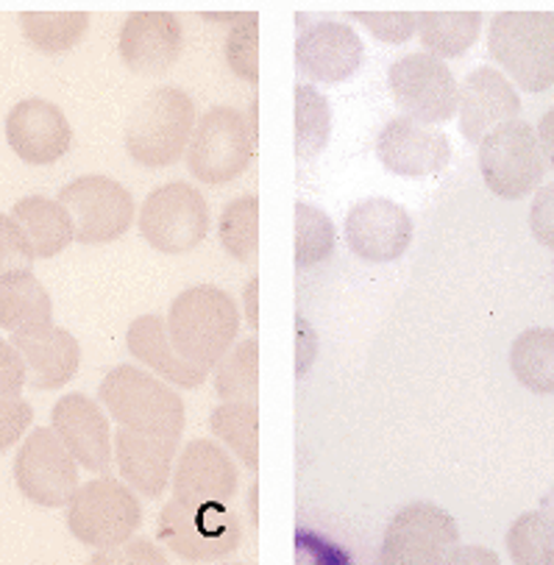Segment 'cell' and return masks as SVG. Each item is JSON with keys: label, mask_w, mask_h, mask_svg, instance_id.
Returning <instances> with one entry per match:
<instances>
[{"label": "cell", "mask_w": 554, "mask_h": 565, "mask_svg": "<svg viewBox=\"0 0 554 565\" xmlns=\"http://www.w3.org/2000/svg\"><path fill=\"white\" fill-rule=\"evenodd\" d=\"M239 332V312L234 298L215 285H199L179 292L170 303L168 334L173 349L193 365L221 362Z\"/></svg>", "instance_id": "cell-1"}, {"label": "cell", "mask_w": 554, "mask_h": 565, "mask_svg": "<svg viewBox=\"0 0 554 565\" xmlns=\"http://www.w3.org/2000/svg\"><path fill=\"white\" fill-rule=\"evenodd\" d=\"M488 53L524 93H546L554 84V14L499 12L490 20Z\"/></svg>", "instance_id": "cell-2"}, {"label": "cell", "mask_w": 554, "mask_h": 565, "mask_svg": "<svg viewBox=\"0 0 554 565\" xmlns=\"http://www.w3.org/2000/svg\"><path fill=\"white\" fill-rule=\"evenodd\" d=\"M195 122V104L184 89H151L126 122V151L137 164L168 168L184 157Z\"/></svg>", "instance_id": "cell-3"}, {"label": "cell", "mask_w": 554, "mask_h": 565, "mask_svg": "<svg viewBox=\"0 0 554 565\" xmlns=\"http://www.w3.org/2000/svg\"><path fill=\"white\" fill-rule=\"evenodd\" d=\"M100 402L126 429L179 440L184 429V402L162 376L135 365H117L100 382Z\"/></svg>", "instance_id": "cell-4"}, {"label": "cell", "mask_w": 554, "mask_h": 565, "mask_svg": "<svg viewBox=\"0 0 554 565\" xmlns=\"http://www.w3.org/2000/svg\"><path fill=\"white\" fill-rule=\"evenodd\" d=\"M257 106L239 111L215 106L195 122L188 151V168L204 184H226L252 164L257 146Z\"/></svg>", "instance_id": "cell-5"}, {"label": "cell", "mask_w": 554, "mask_h": 565, "mask_svg": "<svg viewBox=\"0 0 554 565\" xmlns=\"http://www.w3.org/2000/svg\"><path fill=\"white\" fill-rule=\"evenodd\" d=\"M159 541L190 563H210L237 552L243 526L228 501L170 499L159 513Z\"/></svg>", "instance_id": "cell-6"}, {"label": "cell", "mask_w": 554, "mask_h": 565, "mask_svg": "<svg viewBox=\"0 0 554 565\" xmlns=\"http://www.w3.org/2000/svg\"><path fill=\"white\" fill-rule=\"evenodd\" d=\"M142 524L140 499L135 488L117 479H93L78 484L73 499L67 501V526L73 535L98 552L115 548L131 541Z\"/></svg>", "instance_id": "cell-7"}, {"label": "cell", "mask_w": 554, "mask_h": 565, "mask_svg": "<svg viewBox=\"0 0 554 565\" xmlns=\"http://www.w3.org/2000/svg\"><path fill=\"white\" fill-rule=\"evenodd\" d=\"M541 137L524 120H508L479 140V170L484 184L502 199L515 201L532 193L546 175Z\"/></svg>", "instance_id": "cell-8"}, {"label": "cell", "mask_w": 554, "mask_h": 565, "mask_svg": "<svg viewBox=\"0 0 554 565\" xmlns=\"http://www.w3.org/2000/svg\"><path fill=\"white\" fill-rule=\"evenodd\" d=\"M387 89L404 117L426 126H440L457 115L460 87L444 58L433 53L418 51L396 58L387 71Z\"/></svg>", "instance_id": "cell-9"}, {"label": "cell", "mask_w": 554, "mask_h": 565, "mask_svg": "<svg viewBox=\"0 0 554 565\" xmlns=\"http://www.w3.org/2000/svg\"><path fill=\"white\" fill-rule=\"evenodd\" d=\"M210 232V206L195 186L170 181L157 186L140 210V234L162 254H184Z\"/></svg>", "instance_id": "cell-10"}, {"label": "cell", "mask_w": 554, "mask_h": 565, "mask_svg": "<svg viewBox=\"0 0 554 565\" xmlns=\"http://www.w3.org/2000/svg\"><path fill=\"white\" fill-rule=\"evenodd\" d=\"M58 201L71 215L82 245H106L120 239L135 223V199L120 181L106 175H82L62 186Z\"/></svg>", "instance_id": "cell-11"}, {"label": "cell", "mask_w": 554, "mask_h": 565, "mask_svg": "<svg viewBox=\"0 0 554 565\" xmlns=\"http://www.w3.org/2000/svg\"><path fill=\"white\" fill-rule=\"evenodd\" d=\"M14 482L40 508H65L78 490V462L62 444L56 429L31 431L14 460Z\"/></svg>", "instance_id": "cell-12"}, {"label": "cell", "mask_w": 554, "mask_h": 565, "mask_svg": "<svg viewBox=\"0 0 554 565\" xmlns=\"http://www.w3.org/2000/svg\"><path fill=\"white\" fill-rule=\"evenodd\" d=\"M460 543V526L444 508L415 501L396 513L382 541L380 559L387 565H433Z\"/></svg>", "instance_id": "cell-13"}, {"label": "cell", "mask_w": 554, "mask_h": 565, "mask_svg": "<svg viewBox=\"0 0 554 565\" xmlns=\"http://www.w3.org/2000/svg\"><path fill=\"white\" fill-rule=\"evenodd\" d=\"M413 217L391 199L356 201L345 215V243L365 263H393L413 243Z\"/></svg>", "instance_id": "cell-14"}, {"label": "cell", "mask_w": 554, "mask_h": 565, "mask_svg": "<svg viewBox=\"0 0 554 565\" xmlns=\"http://www.w3.org/2000/svg\"><path fill=\"white\" fill-rule=\"evenodd\" d=\"M376 157L391 173L404 179H426L449 164L451 142L435 126L413 120V117H393L376 137Z\"/></svg>", "instance_id": "cell-15"}, {"label": "cell", "mask_w": 554, "mask_h": 565, "mask_svg": "<svg viewBox=\"0 0 554 565\" xmlns=\"http://www.w3.org/2000/svg\"><path fill=\"white\" fill-rule=\"evenodd\" d=\"M7 142L25 164H51L67 153L73 129L56 104L25 98L7 115Z\"/></svg>", "instance_id": "cell-16"}, {"label": "cell", "mask_w": 554, "mask_h": 565, "mask_svg": "<svg viewBox=\"0 0 554 565\" xmlns=\"http://www.w3.org/2000/svg\"><path fill=\"white\" fill-rule=\"evenodd\" d=\"M362 53L365 47L351 25L323 20L298 31L296 67L310 82L338 84L360 71Z\"/></svg>", "instance_id": "cell-17"}, {"label": "cell", "mask_w": 554, "mask_h": 565, "mask_svg": "<svg viewBox=\"0 0 554 565\" xmlns=\"http://www.w3.org/2000/svg\"><path fill=\"white\" fill-rule=\"evenodd\" d=\"M184 29L173 12H131L120 25L122 65L140 76H159L179 62Z\"/></svg>", "instance_id": "cell-18"}, {"label": "cell", "mask_w": 554, "mask_h": 565, "mask_svg": "<svg viewBox=\"0 0 554 565\" xmlns=\"http://www.w3.org/2000/svg\"><path fill=\"white\" fill-rule=\"evenodd\" d=\"M51 420L62 444L67 446L76 462L93 473H106L111 468V431L104 409L84 393H71L58 398L51 409Z\"/></svg>", "instance_id": "cell-19"}, {"label": "cell", "mask_w": 554, "mask_h": 565, "mask_svg": "<svg viewBox=\"0 0 554 565\" xmlns=\"http://www.w3.org/2000/svg\"><path fill=\"white\" fill-rule=\"evenodd\" d=\"M521 111V98L513 84L497 71V67H479L468 73L460 84L457 98V115H460V131L468 142L479 146L490 129L502 122L515 120Z\"/></svg>", "instance_id": "cell-20"}, {"label": "cell", "mask_w": 554, "mask_h": 565, "mask_svg": "<svg viewBox=\"0 0 554 565\" xmlns=\"http://www.w3.org/2000/svg\"><path fill=\"white\" fill-rule=\"evenodd\" d=\"M12 343L29 367V385L36 391L65 387L82 365L78 340L67 329L53 327V323H36V327L12 332Z\"/></svg>", "instance_id": "cell-21"}, {"label": "cell", "mask_w": 554, "mask_h": 565, "mask_svg": "<svg viewBox=\"0 0 554 565\" xmlns=\"http://www.w3.org/2000/svg\"><path fill=\"white\" fill-rule=\"evenodd\" d=\"M111 446H115L117 471L129 488H135L146 499H159L168 490L179 440L120 426Z\"/></svg>", "instance_id": "cell-22"}, {"label": "cell", "mask_w": 554, "mask_h": 565, "mask_svg": "<svg viewBox=\"0 0 554 565\" xmlns=\"http://www.w3.org/2000/svg\"><path fill=\"white\" fill-rule=\"evenodd\" d=\"M237 484L234 460L212 440L188 444L173 466V499L179 501H228Z\"/></svg>", "instance_id": "cell-23"}, {"label": "cell", "mask_w": 554, "mask_h": 565, "mask_svg": "<svg viewBox=\"0 0 554 565\" xmlns=\"http://www.w3.org/2000/svg\"><path fill=\"white\" fill-rule=\"evenodd\" d=\"M126 343H129L135 360L146 362L162 380L173 382L179 387H201L206 376H210L206 367L193 365V362L184 360L173 349L168 334V321L162 316H140L137 321H131Z\"/></svg>", "instance_id": "cell-24"}, {"label": "cell", "mask_w": 554, "mask_h": 565, "mask_svg": "<svg viewBox=\"0 0 554 565\" xmlns=\"http://www.w3.org/2000/svg\"><path fill=\"white\" fill-rule=\"evenodd\" d=\"M12 217L23 228L29 248L34 259H51L67 248L76 239L71 215L62 206V201L45 199V195H31L14 204Z\"/></svg>", "instance_id": "cell-25"}, {"label": "cell", "mask_w": 554, "mask_h": 565, "mask_svg": "<svg viewBox=\"0 0 554 565\" xmlns=\"http://www.w3.org/2000/svg\"><path fill=\"white\" fill-rule=\"evenodd\" d=\"M53 303L42 281L29 268L0 276V329H20L51 323Z\"/></svg>", "instance_id": "cell-26"}, {"label": "cell", "mask_w": 554, "mask_h": 565, "mask_svg": "<svg viewBox=\"0 0 554 565\" xmlns=\"http://www.w3.org/2000/svg\"><path fill=\"white\" fill-rule=\"evenodd\" d=\"M479 12H418V40L438 58H460L479 40Z\"/></svg>", "instance_id": "cell-27"}, {"label": "cell", "mask_w": 554, "mask_h": 565, "mask_svg": "<svg viewBox=\"0 0 554 565\" xmlns=\"http://www.w3.org/2000/svg\"><path fill=\"white\" fill-rule=\"evenodd\" d=\"M513 376L537 396L554 393V332L552 329H530L519 334L510 349Z\"/></svg>", "instance_id": "cell-28"}, {"label": "cell", "mask_w": 554, "mask_h": 565, "mask_svg": "<svg viewBox=\"0 0 554 565\" xmlns=\"http://www.w3.org/2000/svg\"><path fill=\"white\" fill-rule=\"evenodd\" d=\"M257 426V404L252 402H223L210 418L212 435H215L228 451H234V457H237L248 471H257L259 460Z\"/></svg>", "instance_id": "cell-29"}, {"label": "cell", "mask_w": 554, "mask_h": 565, "mask_svg": "<svg viewBox=\"0 0 554 565\" xmlns=\"http://www.w3.org/2000/svg\"><path fill=\"white\" fill-rule=\"evenodd\" d=\"M332 135V106L323 93L310 84L296 87V159L307 164L329 146Z\"/></svg>", "instance_id": "cell-30"}, {"label": "cell", "mask_w": 554, "mask_h": 565, "mask_svg": "<svg viewBox=\"0 0 554 565\" xmlns=\"http://www.w3.org/2000/svg\"><path fill=\"white\" fill-rule=\"evenodd\" d=\"M20 29L31 47L42 53H65L84 40L89 29L87 12H23Z\"/></svg>", "instance_id": "cell-31"}, {"label": "cell", "mask_w": 554, "mask_h": 565, "mask_svg": "<svg viewBox=\"0 0 554 565\" xmlns=\"http://www.w3.org/2000/svg\"><path fill=\"white\" fill-rule=\"evenodd\" d=\"M257 338L232 345L221 356L215 371V391L223 402H252L257 404L259 376H257Z\"/></svg>", "instance_id": "cell-32"}, {"label": "cell", "mask_w": 554, "mask_h": 565, "mask_svg": "<svg viewBox=\"0 0 554 565\" xmlns=\"http://www.w3.org/2000/svg\"><path fill=\"white\" fill-rule=\"evenodd\" d=\"M334 250V223L318 206L296 204V268L307 270L327 263Z\"/></svg>", "instance_id": "cell-33"}, {"label": "cell", "mask_w": 554, "mask_h": 565, "mask_svg": "<svg viewBox=\"0 0 554 565\" xmlns=\"http://www.w3.org/2000/svg\"><path fill=\"white\" fill-rule=\"evenodd\" d=\"M257 217L259 204L254 195L232 201L221 215V243L228 257L243 265L257 263Z\"/></svg>", "instance_id": "cell-34"}, {"label": "cell", "mask_w": 554, "mask_h": 565, "mask_svg": "<svg viewBox=\"0 0 554 565\" xmlns=\"http://www.w3.org/2000/svg\"><path fill=\"white\" fill-rule=\"evenodd\" d=\"M510 557L521 565L552 563L554 557V515L526 513L510 526Z\"/></svg>", "instance_id": "cell-35"}, {"label": "cell", "mask_w": 554, "mask_h": 565, "mask_svg": "<svg viewBox=\"0 0 554 565\" xmlns=\"http://www.w3.org/2000/svg\"><path fill=\"white\" fill-rule=\"evenodd\" d=\"M257 31L259 18L257 12L237 14V23L232 25L226 36V62L237 78L248 84L259 82V67H257Z\"/></svg>", "instance_id": "cell-36"}, {"label": "cell", "mask_w": 554, "mask_h": 565, "mask_svg": "<svg viewBox=\"0 0 554 565\" xmlns=\"http://www.w3.org/2000/svg\"><path fill=\"white\" fill-rule=\"evenodd\" d=\"M351 20L365 25L385 45H404L418 31V12H351Z\"/></svg>", "instance_id": "cell-37"}, {"label": "cell", "mask_w": 554, "mask_h": 565, "mask_svg": "<svg viewBox=\"0 0 554 565\" xmlns=\"http://www.w3.org/2000/svg\"><path fill=\"white\" fill-rule=\"evenodd\" d=\"M31 263H34V254H31L23 228L12 215L0 212V276L29 268Z\"/></svg>", "instance_id": "cell-38"}, {"label": "cell", "mask_w": 554, "mask_h": 565, "mask_svg": "<svg viewBox=\"0 0 554 565\" xmlns=\"http://www.w3.org/2000/svg\"><path fill=\"white\" fill-rule=\"evenodd\" d=\"M31 420H34V409L20 393H0V451L18 444Z\"/></svg>", "instance_id": "cell-39"}, {"label": "cell", "mask_w": 554, "mask_h": 565, "mask_svg": "<svg viewBox=\"0 0 554 565\" xmlns=\"http://www.w3.org/2000/svg\"><path fill=\"white\" fill-rule=\"evenodd\" d=\"M29 385V367L14 343L0 338V393H20Z\"/></svg>", "instance_id": "cell-40"}, {"label": "cell", "mask_w": 554, "mask_h": 565, "mask_svg": "<svg viewBox=\"0 0 554 565\" xmlns=\"http://www.w3.org/2000/svg\"><path fill=\"white\" fill-rule=\"evenodd\" d=\"M93 563H168L164 552L146 541H126L115 548H104L93 557Z\"/></svg>", "instance_id": "cell-41"}, {"label": "cell", "mask_w": 554, "mask_h": 565, "mask_svg": "<svg viewBox=\"0 0 554 565\" xmlns=\"http://www.w3.org/2000/svg\"><path fill=\"white\" fill-rule=\"evenodd\" d=\"M530 223L537 243L554 250V184H546L543 190H537L535 201H532Z\"/></svg>", "instance_id": "cell-42"}, {"label": "cell", "mask_w": 554, "mask_h": 565, "mask_svg": "<svg viewBox=\"0 0 554 565\" xmlns=\"http://www.w3.org/2000/svg\"><path fill=\"white\" fill-rule=\"evenodd\" d=\"M312 354H316V334H312V329L307 327L303 321H298V360L303 356V362L298 365V376H301L303 371H307V365H310Z\"/></svg>", "instance_id": "cell-43"}, {"label": "cell", "mask_w": 554, "mask_h": 565, "mask_svg": "<svg viewBox=\"0 0 554 565\" xmlns=\"http://www.w3.org/2000/svg\"><path fill=\"white\" fill-rule=\"evenodd\" d=\"M444 563H497V554L488 548H460L455 546L446 554Z\"/></svg>", "instance_id": "cell-44"}, {"label": "cell", "mask_w": 554, "mask_h": 565, "mask_svg": "<svg viewBox=\"0 0 554 565\" xmlns=\"http://www.w3.org/2000/svg\"><path fill=\"white\" fill-rule=\"evenodd\" d=\"M537 137H541L543 153H546V162L554 168V109H548L543 115L541 126H537Z\"/></svg>", "instance_id": "cell-45"}, {"label": "cell", "mask_w": 554, "mask_h": 565, "mask_svg": "<svg viewBox=\"0 0 554 565\" xmlns=\"http://www.w3.org/2000/svg\"><path fill=\"white\" fill-rule=\"evenodd\" d=\"M257 290H259V285H257V279H248V285H245V321H248V327L254 329V332H257V327H259V316H257Z\"/></svg>", "instance_id": "cell-46"}, {"label": "cell", "mask_w": 554, "mask_h": 565, "mask_svg": "<svg viewBox=\"0 0 554 565\" xmlns=\"http://www.w3.org/2000/svg\"><path fill=\"white\" fill-rule=\"evenodd\" d=\"M552 563H554V557H552Z\"/></svg>", "instance_id": "cell-47"}]
</instances>
